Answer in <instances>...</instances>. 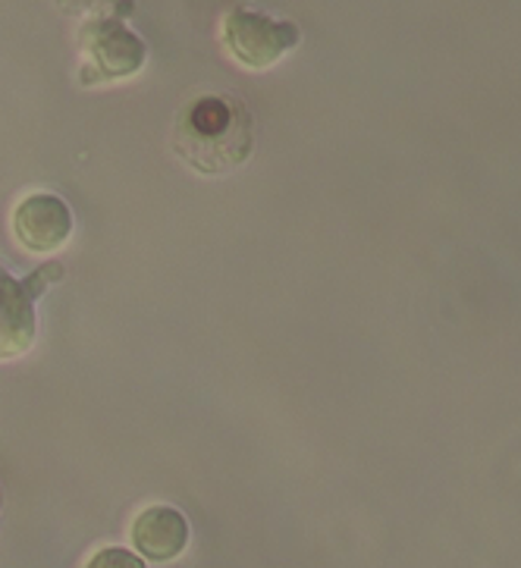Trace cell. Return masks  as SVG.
Instances as JSON below:
<instances>
[{
  "mask_svg": "<svg viewBox=\"0 0 521 568\" xmlns=\"http://www.w3.org/2000/svg\"><path fill=\"white\" fill-rule=\"evenodd\" d=\"M60 276H63V264H60L57 257H51V261L38 264L35 271L25 276V280H19V283H22V290H25V295H29L32 302H38L41 295L51 290V283H57Z\"/></svg>",
  "mask_w": 521,
  "mask_h": 568,
  "instance_id": "cell-7",
  "label": "cell"
},
{
  "mask_svg": "<svg viewBox=\"0 0 521 568\" xmlns=\"http://www.w3.org/2000/svg\"><path fill=\"white\" fill-rule=\"evenodd\" d=\"M13 236L35 255H51L73 236V211L57 192H29L13 207Z\"/></svg>",
  "mask_w": 521,
  "mask_h": 568,
  "instance_id": "cell-4",
  "label": "cell"
},
{
  "mask_svg": "<svg viewBox=\"0 0 521 568\" xmlns=\"http://www.w3.org/2000/svg\"><path fill=\"white\" fill-rule=\"evenodd\" d=\"M79 82H116L135 75L149 60V44L120 17H89L79 26Z\"/></svg>",
  "mask_w": 521,
  "mask_h": 568,
  "instance_id": "cell-2",
  "label": "cell"
},
{
  "mask_svg": "<svg viewBox=\"0 0 521 568\" xmlns=\"http://www.w3.org/2000/svg\"><path fill=\"white\" fill-rule=\"evenodd\" d=\"M85 568H145V562L139 552L126 550V547H104L94 552Z\"/></svg>",
  "mask_w": 521,
  "mask_h": 568,
  "instance_id": "cell-8",
  "label": "cell"
},
{
  "mask_svg": "<svg viewBox=\"0 0 521 568\" xmlns=\"http://www.w3.org/2000/svg\"><path fill=\"white\" fill-rule=\"evenodd\" d=\"M226 54L245 70H270L289 51H296L302 32L293 19H279L258 7H233L221 22Z\"/></svg>",
  "mask_w": 521,
  "mask_h": 568,
  "instance_id": "cell-3",
  "label": "cell"
},
{
  "mask_svg": "<svg viewBox=\"0 0 521 568\" xmlns=\"http://www.w3.org/2000/svg\"><path fill=\"white\" fill-rule=\"evenodd\" d=\"M173 151L192 170L221 176L243 166L255 145L252 113L239 98L229 94H198L173 123Z\"/></svg>",
  "mask_w": 521,
  "mask_h": 568,
  "instance_id": "cell-1",
  "label": "cell"
},
{
  "mask_svg": "<svg viewBox=\"0 0 521 568\" xmlns=\"http://www.w3.org/2000/svg\"><path fill=\"white\" fill-rule=\"evenodd\" d=\"M35 302L25 295L22 283L0 267V362L19 358L35 343Z\"/></svg>",
  "mask_w": 521,
  "mask_h": 568,
  "instance_id": "cell-6",
  "label": "cell"
},
{
  "mask_svg": "<svg viewBox=\"0 0 521 568\" xmlns=\"http://www.w3.org/2000/svg\"><path fill=\"white\" fill-rule=\"evenodd\" d=\"M132 544L151 562L176 559L188 544L186 515L173 506H164V503L142 509L132 521Z\"/></svg>",
  "mask_w": 521,
  "mask_h": 568,
  "instance_id": "cell-5",
  "label": "cell"
}]
</instances>
